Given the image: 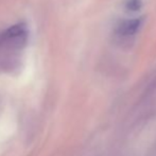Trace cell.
I'll return each mask as SVG.
<instances>
[{
    "label": "cell",
    "instance_id": "1",
    "mask_svg": "<svg viewBox=\"0 0 156 156\" xmlns=\"http://www.w3.org/2000/svg\"><path fill=\"white\" fill-rule=\"evenodd\" d=\"M144 19L140 18H133V19H126L119 23L116 27V34L119 37H123V38H129L136 34L139 29L141 28Z\"/></svg>",
    "mask_w": 156,
    "mask_h": 156
},
{
    "label": "cell",
    "instance_id": "2",
    "mask_svg": "<svg viewBox=\"0 0 156 156\" xmlns=\"http://www.w3.org/2000/svg\"><path fill=\"white\" fill-rule=\"evenodd\" d=\"M125 9L127 11H131V12H136V11H139L142 6V1L141 0H126L125 1Z\"/></svg>",
    "mask_w": 156,
    "mask_h": 156
}]
</instances>
